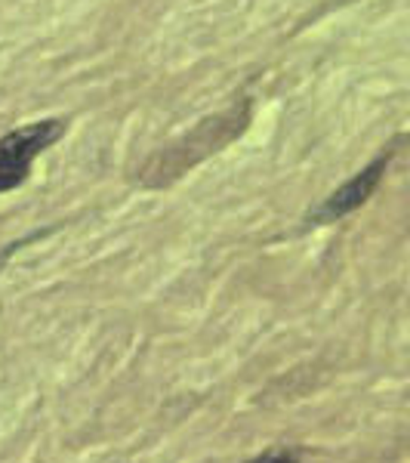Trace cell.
<instances>
[{
	"instance_id": "6da1fadb",
	"label": "cell",
	"mask_w": 410,
	"mask_h": 463,
	"mask_svg": "<svg viewBox=\"0 0 410 463\" xmlns=\"http://www.w3.org/2000/svg\"><path fill=\"white\" fill-rule=\"evenodd\" d=\"M62 133L65 121H37L0 137V192H10L25 183L34 158L47 152Z\"/></svg>"
},
{
	"instance_id": "7a4b0ae2",
	"label": "cell",
	"mask_w": 410,
	"mask_h": 463,
	"mask_svg": "<svg viewBox=\"0 0 410 463\" xmlns=\"http://www.w3.org/2000/svg\"><path fill=\"white\" fill-rule=\"evenodd\" d=\"M389 161H392V152L377 155V158L370 161L368 167L361 170V174L349 179L346 185H340V189L333 192V195L327 198L321 207H318L312 220H315V222H327V220H340V216L358 211L364 201L374 195V189L379 185V179H383L386 167H389Z\"/></svg>"
},
{
	"instance_id": "3957f363",
	"label": "cell",
	"mask_w": 410,
	"mask_h": 463,
	"mask_svg": "<svg viewBox=\"0 0 410 463\" xmlns=\"http://www.w3.org/2000/svg\"><path fill=\"white\" fill-rule=\"evenodd\" d=\"M250 463H300V458L290 451H272V454H263V458H256Z\"/></svg>"
}]
</instances>
